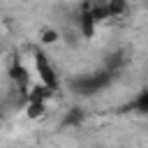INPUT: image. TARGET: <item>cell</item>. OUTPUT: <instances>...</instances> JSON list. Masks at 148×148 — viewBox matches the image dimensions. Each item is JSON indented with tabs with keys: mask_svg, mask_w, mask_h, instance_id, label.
<instances>
[{
	"mask_svg": "<svg viewBox=\"0 0 148 148\" xmlns=\"http://www.w3.org/2000/svg\"><path fill=\"white\" fill-rule=\"evenodd\" d=\"M83 111L81 109H69L67 113H65V120H62V125L65 127H79L81 123H83Z\"/></svg>",
	"mask_w": 148,
	"mask_h": 148,
	"instance_id": "obj_5",
	"label": "cell"
},
{
	"mask_svg": "<svg viewBox=\"0 0 148 148\" xmlns=\"http://www.w3.org/2000/svg\"><path fill=\"white\" fill-rule=\"evenodd\" d=\"M32 65H35L37 81H42V83H46V86H51V88L58 90V74H56L53 65L49 62V58L44 53H35L32 56Z\"/></svg>",
	"mask_w": 148,
	"mask_h": 148,
	"instance_id": "obj_1",
	"label": "cell"
},
{
	"mask_svg": "<svg viewBox=\"0 0 148 148\" xmlns=\"http://www.w3.org/2000/svg\"><path fill=\"white\" fill-rule=\"evenodd\" d=\"M46 111H49V102L25 99V104H23V113H25V118H30V120H39V118H44Z\"/></svg>",
	"mask_w": 148,
	"mask_h": 148,
	"instance_id": "obj_2",
	"label": "cell"
},
{
	"mask_svg": "<svg viewBox=\"0 0 148 148\" xmlns=\"http://www.w3.org/2000/svg\"><path fill=\"white\" fill-rule=\"evenodd\" d=\"M104 7L109 18H120L127 12V0H104Z\"/></svg>",
	"mask_w": 148,
	"mask_h": 148,
	"instance_id": "obj_3",
	"label": "cell"
},
{
	"mask_svg": "<svg viewBox=\"0 0 148 148\" xmlns=\"http://www.w3.org/2000/svg\"><path fill=\"white\" fill-rule=\"evenodd\" d=\"M132 106H134L136 111H141V113H148V88H146V90L134 99V104H132Z\"/></svg>",
	"mask_w": 148,
	"mask_h": 148,
	"instance_id": "obj_6",
	"label": "cell"
},
{
	"mask_svg": "<svg viewBox=\"0 0 148 148\" xmlns=\"http://www.w3.org/2000/svg\"><path fill=\"white\" fill-rule=\"evenodd\" d=\"M39 42L44 46H51V44H58L60 42V32L56 28H42L39 30Z\"/></svg>",
	"mask_w": 148,
	"mask_h": 148,
	"instance_id": "obj_4",
	"label": "cell"
}]
</instances>
